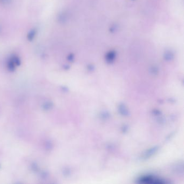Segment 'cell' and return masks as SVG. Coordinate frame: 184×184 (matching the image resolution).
Returning <instances> with one entry per match:
<instances>
[{
    "label": "cell",
    "mask_w": 184,
    "mask_h": 184,
    "mask_svg": "<svg viewBox=\"0 0 184 184\" xmlns=\"http://www.w3.org/2000/svg\"><path fill=\"white\" fill-rule=\"evenodd\" d=\"M10 1H11V0H1L0 1H1L2 3L7 4V3H9V2H10Z\"/></svg>",
    "instance_id": "cell-3"
},
{
    "label": "cell",
    "mask_w": 184,
    "mask_h": 184,
    "mask_svg": "<svg viewBox=\"0 0 184 184\" xmlns=\"http://www.w3.org/2000/svg\"><path fill=\"white\" fill-rule=\"evenodd\" d=\"M141 183H154V184H163L164 181L159 179L154 178L153 177H144L140 179Z\"/></svg>",
    "instance_id": "cell-1"
},
{
    "label": "cell",
    "mask_w": 184,
    "mask_h": 184,
    "mask_svg": "<svg viewBox=\"0 0 184 184\" xmlns=\"http://www.w3.org/2000/svg\"><path fill=\"white\" fill-rule=\"evenodd\" d=\"M0 1H1V0H0Z\"/></svg>",
    "instance_id": "cell-4"
},
{
    "label": "cell",
    "mask_w": 184,
    "mask_h": 184,
    "mask_svg": "<svg viewBox=\"0 0 184 184\" xmlns=\"http://www.w3.org/2000/svg\"><path fill=\"white\" fill-rule=\"evenodd\" d=\"M37 31L36 29H32L30 31V32L28 33L27 36V38L29 41H32L34 37H35Z\"/></svg>",
    "instance_id": "cell-2"
}]
</instances>
